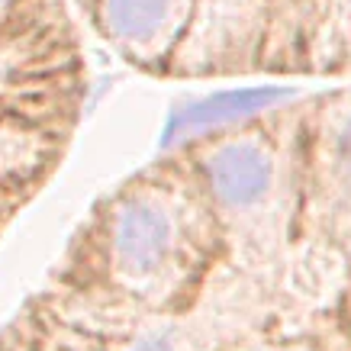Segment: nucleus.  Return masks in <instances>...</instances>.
Here are the masks:
<instances>
[{"label": "nucleus", "instance_id": "nucleus-1", "mask_svg": "<svg viewBox=\"0 0 351 351\" xmlns=\"http://www.w3.org/2000/svg\"><path fill=\"white\" fill-rule=\"evenodd\" d=\"M219 248V223L184 152L123 184L97 216V258L107 284L152 309L197 287Z\"/></svg>", "mask_w": 351, "mask_h": 351}, {"label": "nucleus", "instance_id": "nucleus-2", "mask_svg": "<svg viewBox=\"0 0 351 351\" xmlns=\"http://www.w3.org/2000/svg\"><path fill=\"white\" fill-rule=\"evenodd\" d=\"M200 187L239 265H265L287 242L303 200L300 149L265 123H245L191 149Z\"/></svg>", "mask_w": 351, "mask_h": 351}, {"label": "nucleus", "instance_id": "nucleus-3", "mask_svg": "<svg viewBox=\"0 0 351 351\" xmlns=\"http://www.w3.org/2000/svg\"><path fill=\"white\" fill-rule=\"evenodd\" d=\"M300 174L303 226L351 258V94L332 97L309 117Z\"/></svg>", "mask_w": 351, "mask_h": 351}, {"label": "nucleus", "instance_id": "nucleus-4", "mask_svg": "<svg viewBox=\"0 0 351 351\" xmlns=\"http://www.w3.org/2000/svg\"><path fill=\"white\" fill-rule=\"evenodd\" d=\"M271 23L274 0H197L181 43L165 64V75H242L265 58Z\"/></svg>", "mask_w": 351, "mask_h": 351}, {"label": "nucleus", "instance_id": "nucleus-5", "mask_svg": "<svg viewBox=\"0 0 351 351\" xmlns=\"http://www.w3.org/2000/svg\"><path fill=\"white\" fill-rule=\"evenodd\" d=\"M197 0H94L87 10L97 32L126 62L165 71Z\"/></svg>", "mask_w": 351, "mask_h": 351}, {"label": "nucleus", "instance_id": "nucleus-6", "mask_svg": "<svg viewBox=\"0 0 351 351\" xmlns=\"http://www.w3.org/2000/svg\"><path fill=\"white\" fill-rule=\"evenodd\" d=\"M287 100H293V90L287 87H242V90H219V94L200 97L174 113L165 149L178 145V142L184 149H191L203 138H213L235 126L255 123L265 113H274Z\"/></svg>", "mask_w": 351, "mask_h": 351}, {"label": "nucleus", "instance_id": "nucleus-7", "mask_svg": "<svg viewBox=\"0 0 351 351\" xmlns=\"http://www.w3.org/2000/svg\"><path fill=\"white\" fill-rule=\"evenodd\" d=\"M290 7L297 58L309 68L332 71L351 64V0H274Z\"/></svg>", "mask_w": 351, "mask_h": 351}, {"label": "nucleus", "instance_id": "nucleus-8", "mask_svg": "<svg viewBox=\"0 0 351 351\" xmlns=\"http://www.w3.org/2000/svg\"><path fill=\"white\" fill-rule=\"evenodd\" d=\"M119 351H187V335L168 322L142 326V329H136V335H129L119 345Z\"/></svg>", "mask_w": 351, "mask_h": 351}, {"label": "nucleus", "instance_id": "nucleus-9", "mask_svg": "<svg viewBox=\"0 0 351 351\" xmlns=\"http://www.w3.org/2000/svg\"><path fill=\"white\" fill-rule=\"evenodd\" d=\"M13 7H16V0H0V23L7 20V13H10Z\"/></svg>", "mask_w": 351, "mask_h": 351}, {"label": "nucleus", "instance_id": "nucleus-10", "mask_svg": "<svg viewBox=\"0 0 351 351\" xmlns=\"http://www.w3.org/2000/svg\"><path fill=\"white\" fill-rule=\"evenodd\" d=\"M81 3H84V7H90V3H94V0H81Z\"/></svg>", "mask_w": 351, "mask_h": 351}]
</instances>
